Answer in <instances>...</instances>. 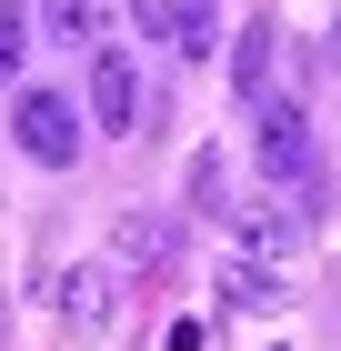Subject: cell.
<instances>
[{"label": "cell", "instance_id": "1", "mask_svg": "<svg viewBox=\"0 0 341 351\" xmlns=\"http://www.w3.org/2000/svg\"><path fill=\"white\" fill-rule=\"evenodd\" d=\"M10 141H21V161L71 171L80 161V101L71 90H21V101H10Z\"/></svg>", "mask_w": 341, "mask_h": 351}, {"label": "cell", "instance_id": "2", "mask_svg": "<svg viewBox=\"0 0 341 351\" xmlns=\"http://www.w3.org/2000/svg\"><path fill=\"white\" fill-rule=\"evenodd\" d=\"M251 161H261L271 191H301L311 181V121H301V101H261V121H251Z\"/></svg>", "mask_w": 341, "mask_h": 351}, {"label": "cell", "instance_id": "3", "mask_svg": "<svg viewBox=\"0 0 341 351\" xmlns=\"http://www.w3.org/2000/svg\"><path fill=\"white\" fill-rule=\"evenodd\" d=\"M121 291H131V281L110 271V251H101V261H71V271H60V322H71V331H110V322H121Z\"/></svg>", "mask_w": 341, "mask_h": 351}, {"label": "cell", "instance_id": "4", "mask_svg": "<svg viewBox=\"0 0 341 351\" xmlns=\"http://www.w3.org/2000/svg\"><path fill=\"white\" fill-rule=\"evenodd\" d=\"M91 121H101V131H131V121H141V71H131V51H91Z\"/></svg>", "mask_w": 341, "mask_h": 351}, {"label": "cell", "instance_id": "5", "mask_svg": "<svg viewBox=\"0 0 341 351\" xmlns=\"http://www.w3.org/2000/svg\"><path fill=\"white\" fill-rule=\"evenodd\" d=\"M161 261H171V221L161 211H131L121 231H110V271H121V281H151Z\"/></svg>", "mask_w": 341, "mask_h": 351}, {"label": "cell", "instance_id": "6", "mask_svg": "<svg viewBox=\"0 0 341 351\" xmlns=\"http://www.w3.org/2000/svg\"><path fill=\"white\" fill-rule=\"evenodd\" d=\"M221 221H231V231H241V251H261V261L301 241V211H281V191H261V201H231Z\"/></svg>", "mask_w": 341, "mask_h": 351}, {"label": "cell", "instance_id": "7", "mask_svg": "<svg viewBox=\"0 0 341 351\" xmlns=\"http://www.w3.org/2000/svg\"><path fill=\"white\" fill-rule=\"evenodd\" d=\"M221 301H231V311H281V271L261 261V251H231V261H221Z\"/></svg>", "mask_w": 341, "mask_h": 351}, {"label": "cell", "instance_id": "8", "mask_svg": "<svg viewBox=\"0 0 341 351\" xmlns=\"http://www.w3.org/2000/svg\"><path fill=\"white\" fill-rule=\"evenodd\" d=\"M271 51H281V21H251V30H241V51H231V90H241V101H271Z\"/></svg>", "mask_w": 341, "mask_h": 351}, {"label": "cell", "instance_id": "9", "mask_svg": "<svg viewBox=\"0 0 341 351\" xmlns=\"http://www.w3.org/2000/svg\"><path fill=\"white\" fill-rule=\"evenodd\" d=\"M40 30L71 40V51H91V40H101V0H40Z\"/></svg>", "mask_w": 341, "mask_h": 351}, {"label": "cell", "instance_id": "10", "mask_svg": "<svg viewBox=\"0 0 341 351\" xmlns=\"http://www.w3.org/2000/svg\"><path fill=\"white\" fill-rule=\"evenodd\" d=\"M21 60H30V10H21V0H0V81H10Z\"/></svg>", "mask_w": 341, "mask_h": 351}, {"label": "cell", "instance_id": "11", "mask_svg": "<svg viewBox=\"0 0 341 351\" xmlns=\"http://www.w3.org/2000/svg\"><path fill=\"white\" fill-rule=\"evenodd\" d=\"M211 40H221V21H211V0H191V10H181V30H171V51H181V60H201Z\"/></svg>", "mask_w": 341, "mask_h": 351}, {"label": "cell", "instance_id": "12", "mask_svg": "<svg viewBox=\"0 0 341 351\" xmlns=\"http://www.w3.org/2000/svg\"><path fill=\"white\" fill-rule=\"evenodd\" d=\"M181 10H191V0H131V21H141V40H171V30H181Z\"/></svg>", "mask_w": 341, "mask_h": 351}, {"label": "cell", "instance_id": "13", "mask_svg": "<svg viewBox=\"0 0 341 351\" xmlns=\"http://www.w3.org/2000/svg\"><path fill=\"white\" fill-rule=\"evenodd\" d=\"M191 211H221V151H191Z\"/></svg>", "mask_w": 341, "mask_h": 351}, {"label": "cell", "instance_id": "14", "mask_svg": "<svg viewBox=\"0 0 341 351\" xmlns=\"http://www.w3.org/2000/svg\"><path fill=\"white\" fill-rule=\"evenodd\" d=\"M321 60H331V81H341V10H331V40H321Z\"/></svg>", "mask_w": 341, "mask_h": 351}, {"label": "cell", "instance_id": "15", "mask_svg": "<svg viewBox=\"0 0 341 351\" xmlns=\"http://www.w3.org/2000/svg\"><path fill=\"white\" fill-rule=\"evenodd\" d=\"M0 351H10V322H0Z\"/></svg>", "mask_w": 341, "mask_h": 351}]
</instances>
